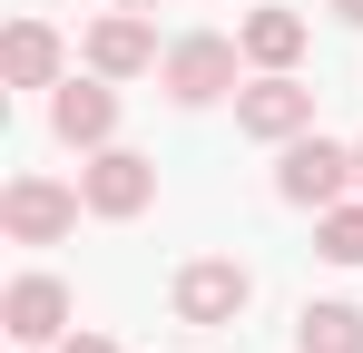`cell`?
Wrapping results in <instances>:
<instances>
[{
    "label": "cell",
    "instance_id": "6da1fadb",
    "mask_svg": "<svg viewBox=\"0 0 363 353\" xmlns=\"http://www.w3.org/2000/svg\"><path fill=\"white\" fill-rule=\"evenodd\" d=\"M245 294H255V275H245L236 255H196V265H177L167 304H177V324L216 334V324H236V314H245Z\"/></svg>",
    "mask_w": 363,
    "mask_h": 353
},
{
    "label": "cell",
    "instance_id": "5bb4252c",
    "mask_svg": "<svg viewBox=\"0 0 363 353\" xmlns=\"http://www.w3.org/2000/svg\"><path fill=\"white\" fill-rule=\"evenodd\" d=\"M60 353H118V344H108V334H79V344H60Z\"/></svg>",
    "mask_w": 363,
    "mask_h": 353
},
{
    "label": "cell",
    "instance_id": "30bf717a",
    "mask_svg": "<svg viewBox=\"0 0 363 353\" xmlns=\"http://www.w3.org/2000/svg\"><path fill=\"white\" fill-rule=\"evenodd\" d=\"M236 40H245V59H255V69H295L314 30H304V10H245Z\"/></svg>",
    "mask_w": 363,
    "mask_h": 353
},
{
    "label": "cell",
    "instance_id": "7a4b0ae2",
    "mask_svg": "<svg viewBox=\"0 0 363 353\" xmlns=\"http://www.w3.org/2000/svg\"><path fill=\"white\" fill-rule=\"evenodd\" d=\"M344 186H354V147H334V138H314V128L285 138V167H275V196H285V206H314V216H324V206H344Z\"/></svg>",
    "mask_w": 363,
    "mask_h": 353
},
{
    "label": "cell",
    "instance_id": "5b68a950",
    "mask_svg": "<svg viewBox=\"0 0 363 353\" xmlns=\"http://www.w3.org/2000/svg\"><path fill=\"white\" fill-rule=\"evenodd\" d=\"M79 196H89V216H147V206H157V167H147L138 147H89Z\"/></svg>",
    "mask_w": 363,
    "mask_h": 353
},
{
    "label": "cell",
    "instance_id": "7c38bea8",
    "mask_svg": "<svg viewBox=\"0 0 363 353\" xmlns=\"http://www.w3.org/2000/svg\"><path fill=\"white\" fill-rule=\"evenodd\" d=\"M295 353H363V304H304Z\"/></svg>",
    "mask_w": 363,
    "mask_h": 353
},
{
    "label": "cell",
    "instance_id": "277c9868",
    "mask_svg": "<svg viewBox=\"0 0 363 353\" xmlns=\"http://www.w3.org/2000/svg\"><path fill=\"white\" fill-rule=\"evenodd\" d=\"M79 206H89V196L60 186V176H10V186H0V226L20 235V245H60V235L79 226Z\"/></svg>",
    "mask_w": 363,
    "mask_h": 353
},
{
    "label": "cell",
    "instance_id": "4fadbf2b",
    "mask_svg": "<svg viewBox=\"0 0 363 353\" xmlns=\"http://www.w3.org/2000/svg\"><path fill=\"white\" fill-rule=\"evenodd\" d=\"M314 255L363 265V206H324V216H314Z\"/></svg>",
    "mask_w": 363,
    "mask_h": 353
},
{
    "label": "cell",
    "instance_id": "8fae6325",
    "mask_svg": "<svg viewBox=\"0 0 363 353\" xmlns=\"http://www.w3.org/2000/svg\"><path fill=\"white\" fill-rule=\"evenodd\" d=\"M10 89H60V30L50 20H10Z\"/></svg>",
    "mask_w": 363,
    "mask_h": 353
},
{
    "label": "cell",
    "instance_id": "2e32d148",
    "mask_svg": "<svg viewBox=\"0 0 363 353\" xmlns=\"http://www.w3.org/2000/svg\"><path fill=\"white\" fill-rule=\"evenodd\" d=\"M118 10H157V0H118Z\"/></svg>",
    "mask_w": 363,
    "mask_h": 353
},
{
    "label": "cell",
    "instance_id": "3957f363",
    "mask_svg": "<svg viewBox=\"0 0 363 353\" xmlns=\"http://www.w3.org/2000/svg\"><path fill=\"white\" fill-rule=\"evenodd\" d=\"M236 59H245V40L196 30V40H177V50L157 59V79H167V99H177V108H206V99H226V89H236Z\"/></svg>",
    "mask_w": 363,
    "mask_h": 353
},
{
    "label": "cell",
    "instance_id": "e0dca14e",
    "mask_svg": "<svg viewBox=\"0 0 363 353\" xmlns=\"http://www.w3.org/2000/svg\"><path fill=\"white\" fill-rule=\"evenodd\" d=\"M354 186H363V147H354Z\"/></svg>",
    "mask_w": 363,
    "mask_h": 353
},
{
    "label": "cell",
    "instance_id": "9a60e30c",
    "mask_svg": "<svg viewBox=\"0 0 363 353\" xmlns=\"http://www.w3.org/2000/svg\"><path fill=\"white\" fill-rule=\"evenodd\" d=\"M334 20H354V30H363V0H334Z\"/></svg>",
    "mask_w": 363,
    "mask_h": 353
},
{
    "label": "cell",
    "instance_id": "9c48e42d",
    "mask_svg": "<svg viewBox=\"0 0 363 353\" xmlns=\"http://www.w3.org/2000/svg\"><path fill=\"white\" fill-rule=\"evenodd\" d=\"M89 69H99V79H138V69H157V30H147L138 10H108V20L89 30Z\"/></svg>",
    "mask_w": 363,
    "mask_h": 353
},
{
    "label": "cell",
    "instance_id": "52a82bcc",
    "mask_svg": "<svg viewBox=\"0 0 363 353\" xmlns=\"http://www.w3.org/2000/svg\"><path fill=\"white\" fill-rule=\"evenodd\" d=\"M0 324H10V344H60L69 285H60V275H20V285L0 294Z\"/></svg>",
    "mask_w": 363,
    "mask_h": 353
},
{
    "label": "cell",
    "instance_id": "8992f818",
    "mask_svg": "<svg viewBox=\"0 0 363 353\" xmlns=\"http://www.w3.org/2000/svg\"><path fill=\"white\" fill-rule=\"evenodd\" d=\"M236 128L285 147V138H304V128H314V89H304L295 69H265L255 89H236Z\"/></svg>",
    "mask_w": 363,
    "mask_h": 353
},
{
    "label": "cell",
    "instance_id": "ba28073f",
    "mask_svg": "<svg viewBox=\"0 0 363 353\" xmlns=\"http://www.w3.org/2000/svg\"><path fill=\"white\" fill-rule=\"evenodd\" d=\"M50 128H60L69 147H108L118 138V89L108 79H69L60 99H50Z\"/></svg>",
    "mask_w": 363,
    "mask_h": 353
}]
</instances>
